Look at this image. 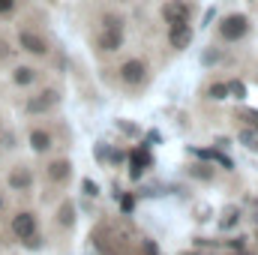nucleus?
Returning <instances> with one entry per match:
<instances>
[{
    "label": "nucleus",
    "mask_w": 258,
    "mask_h": 255,
    "mask_svg": "<svg viewBox=\"0 0 258 255\" xmlns=\"http://www.w3.org/2000/svg\"><path fill=\"white\" fill-rule=\"evenodd\" d=\"M15 48L21 51V54H27V57H33V60H45L48 54H51V42H48V36L42 33V30H36V27H21L18 24V30H15Z\"/></svg>",
    "instance_id": "obj_1"
},
{
    "label": "nucleus",
    "mask_w": 258,
    "mask_h": 255,
    "mask_svg": "<svg viewBox=\"0 0 258 255\" xmlns=\"http://www.w3.org/2000/svg\"><path fill=\"white\" fill-rule=\"evenodd\" d=\"M96 51L102 54H114L123 48V21L114 18V15H102V24L96 30Z\"/></svg>",
    "instance_id": "obj_2"
},
{
    "label": "nucleus",
    "mask_w": 258,
    "mask_h": 255,
    "mask_svg": "<svg viewBox=\"0 0 258 255\" xmlns=\"http://www.w3.org/2000/svg\"><path fill=\"white\" fill-rule=\"evenodd\" d=\"M57 105H60V90H57V87H42V90H36L33 96L24 99V114L42 117V114L54 111Z\"/></svg>",
    "instance_id": "obj_3"
},
{
    "label": "nucleus",
    "mask_w": 258,
    "mask_h": 255,
    "mask_svg": "<svg viewBox=\"0 0 258 255\" xmlns=\"http://www.w3.org/2000/svg\"><path fill=\"white\" fill-rule=\"evenodd\" d=\"M9 231H12V237L21 240V243L30 240V237H36V234H39V216H36V210H18V213H12Z\"/></svg>",
    "instance_id": "obj_4"
},
{
    "label": "nucleus",
    "mask_w": 258,
    "mask_h": 255,
    "mask_svg": "<svg viewBox=\"0 0 258 255\" xmlns=\"http://www.w3.org/2000/svg\"><path fill=\"white\" fill-rule=\"evenodd\" d=\"M117 81L123 87H141L147 81V63L141 57H129L117 66Z\"/></svg>",
    "instance_id": "obj_5"
},
{
    "label": "nucleus",
    "mask_w": 258,
    "mask_h": 255,
    "mask_svg": "<svg viewBox=\"0 0 258 255\" xmlns=\"http://www.w3.org/2000/svg\"><path fill=\"white\" fill-rule=\"evenodd\" d=\"M39 78H42V72H39V66H33V63H12V69H9V81H12V87H18V90L36 87Z\"/></svg>",
    "instance_id": "obj_6"
},
{
    "label": "nucleus",
    "mask_w": 258,
    "mask_h": 255,
    "mask_svg": "<svg viewBox=\"0 0 258 255\" xmlns=\"http://www.w3.org/2000/svg\"><path fill=\"white\" fill-rule=\"evenodd\" d=\"M27 144H30V150L33 153H39V156H45V153H51L54 150V132L48 126H42V123H33V126H27Z\"/></svg>",
    "instance_id": "obj_7"
},
{
    "label": "nucleus",
    "mask_w": 258,
    "mask_h": 255,
    "mask_svg": "<svg viewBox=\"0 0 258 255\" xmlns=\"http://www.w3.org/2000/svg\"><path fill=\"white\" fill-rule=\"evenodd\" d=\"M33 183H36L33 168H30V165H24V162L12 165V168L6 171V186H9L12 192H30V189H33Z\"/></svg>",
    "instance_id": "obj_8"
},
{
    "label": "nucleus",
    "mask_w": 258,
    "mask_h": 255,
    "mask_svg": "<svg viewBox=\"0 0 258 255\" xmlns=\"http://www.w3.org/2000/svg\"><path fill=\"white\" fill-rule=\"evenodd\" d=\"M246 30H249V18H246V15H228V18H222V24H219V36H222L225 42L243 39Z\"/></svg>",
    "instance_id": "obj_9"
},
{
    "label": "nucleus",
    "mask_w": 258,
    "mask_h": 255,
    "mask_svg": "<svg viewBox=\"0 0 258 255\" xmlns=\"http://www.w3.org/2000/svg\"><path fill=\"white\" fill-rule=\"evenodd\" d=\"M69 177H72V162L66 156H57V159L45 162V180L51 186H63V183H69Z\"/></svg>",
    "instance_id": "obj_10"
},
{
    "label": "nucleus",
    "mask_w": 258,
    "mask_h": 255,
    "mask_svg": "<svg viewBox=\"0 0 258 255\" xmlns=\"http://www.w3.org/2000/svg\"><path fill=\"white\" fill-rule=\"evenodd\" d=\"M168 42H171V48H177V51L189 48V42H192V27H189V21L168 24Z\"/></svg>",
    "instance_id": "obj_11"
},
{
    "label": "nucleus",
    "mask_w": 258,
    "mask_h": 255,
    "mask_svg": "<svg viewBox=\"0 0 258 255\" xmlns=\"http://www.w3.org/2000/svg\"><path fill=\"white\" fill-rule=\"evenodd\" d=\"M189 12H192V6H189L186 0H168V3L162 6V18H165V24L189 21Z\"/></svg>",
    "instance_id": "obj_12"
},
{
    "label": "nucleus",
    "mask_w": 258,
    "mask_h": 255,
    "mask_svg": "<svg viewBox=\"0 0 258 255\" xmlns=\"http://www.w3.org/2000/svg\"><path fill=\"white\" fill-rule=\"evenodd\" d=\"M150 165V156H147V144L144 147H138V150H132V162H129V177L132 180H138L141 174H144V168Z\"/></svg>",
    "instance_id": "obj_13"
},
{
    "label": "nucleus",
    "mask_w": 258,
    "mask_h": 255,
    "mask_svg": "<svg viewBox=\"0 0 258 255\" xmlns=\"http://www.w3.org/2000/svg\"><path fill=\"white\" fill-rule=\"evenodd\" d=\"M21 9V0H0V24L3 21H12Z\"/></svg>",
    "instance_id": "obj_14"
},
{
    "label": "nucleus",
    "mask_w": 258,
    "mask_h": 255,
    "mask_svg": "<svg viewBox=\"0 0 258 255\" xmlns=\"http://www.w3.org/2000/svg\"><path fill=\"white\" fill-rule=\"evenodd\" d=\"M15 42H9L3 33H0V66H6V63H12V57H15Z\"/></svg>",
    "instance_id": "obj_15"
},
{
    "label": "nucleus",
    "mask_w": 258,
    "mask_h": 255,
    "mask_svg": "<svg viewBox=\"0 0 258 255\" xmlns=\"http://www.w3.org/2000/svg\"><path fill=\"white\" fill-rule=\"evenodd\" d=\"M57 222H60L63 228H72V225H75V207H72L69 201L60 204V210H57Z\"/></svg>",
    "instance_id": "obj_16"
},
{
    "label": "nucleus",
    "mask_w": 258,
    "mask_h": 255,
    "mask_svg": "<svg viewBox=\"0 0 258 255\" xmlns=\"http://www.w3.org/2000/svg\"><path fill=\"white\" fill-rule=\"evenodd\" d=\"M207 96H210V99H216V102H219V99H228V84L213 81V84L207 87Z\"/></svg>",
    "instance_id": "obj_17"
},
{
    "label": "nucleus",
    "mask_w": 258,
    "mask_h": 255,
    "mask_svg": "<svg viewBox=\"0 0 258 255\" xmlns=\"http://www.w3.org/2000/svg\"><path fill=\"white\" fill-rule=\"evenodd\" d=\"M237 138H240L249 150H255V153H258V132H252V129H240V135H237Z\"/></svg>",
    "instance_id": "obj_18"
},
{
    "label": "nucleus",
    "mask_w": 258,
    "mask_h": 255,
    "mask_svg": "<svg viewBox=\"0 0 258 255\" xmlns=\"http://www.w3.org/2000/svg\"><path fill=\"white\" fill-rule=\"evenodd\" d=\"M228 96L243 99V96H246V84H243V81H228Z\"/></svg>",
    "instance_id": "obj_19"
},
{
    "label": "nucleus",
    "mask_w": 258,
    "mask_h": 255,
    "mask_svg": "<svg viewBox=\"0 0 258 255\" xmlns=\"http://www.w3.org/2000/svg\"><path fill=\"white\" fill-rule=\"evenodd\" d=\"M219 57H222V54H219V51H216V48H207V51H204V54H201V63H204V66H210V63H216V60H219Z\"/></svg>",
    "instance_id": "obj_20"
},
{
    "label": "nucleus",
    "mask_w": 258,
    "mask_h": 255,
    "mask_svg": "<svg viewBox=\"0 0 258 255\" xmlns=\"http://www.w3.org/2000/svg\"><path fill=\"white\" fill-rule=\"evenodd\" d=\"M0 141H3V147H6V150H12V147H15V135H12V132H3V135H0Z\"/></svg>",
    "instance_id": "obj_21"
},
{
    "label": "nucleus",
    "mask_w": 258,
    "mask_h": 255,
    "mask_svg": "<svg viewBox=\"0 0 258 255\" xmlns=\"http://www.w3.org/2000/svg\"><path fill=\"white\" fill-rule=\"evenodd\" d=\"M228 246L234 252H240V249H246V237H234V240H228Z\"/></svg>",
    "instance_id": "obj_22"
},
{
    "label": "nucleus",
    "mask_w": 258,
    "mask_h": 255,
    "mask_svg": "<svg viewBox=\"0 0 258 255\" xmlns=\"http://www.w3.org/2000/svg\"><path fill=\"white\" fill-rule=\"evenodd\" d=\"M192 174L195 177H201V180H210V177H213V171H204V165H195Z\"/></svg>",
    "instance_id": "obj_23"
},
{
    "label": "nucleus",
    "mask_w": 258,
    "mask_h": 255,
    "mask_svg": "<svg viewBox=\"0 0 258 255\" xmlns=\"http://www.w3.org/2000/svg\"><path fill=\"white\" fill-rule=\"evenodd\" d=\"M84 195H93V198H96V195H99V186H96L93 180H84Z\"/></svg>",
    "instance_id": "obj_24"
},
{
    "label": "nucleus",
    "mask_w": 258,
    "mask_h": 255,
    "mask_svg": "<svg viewBox=\"0 0 258 255\" xmlns=\"http://www.w3.org/2000/svg\"><path fill=\"white\" fill-rule=\"evenodd\" d=\"M240 117H243V120H249V123L258 129V111H240Z\"/></svg>",
    "instance_id": "obj_25"
},
{
    "label": "nucleus",
    "mask_w": 258,
    "mask_h": 255,
    "mask_svg": "<svg viewBox=\"0 0 258 255\" xmlns=\"http://www.w3.org/2000/svg\"><path fill=\"white\" fill-rule=\"evenodd\" d=\"M120 204H123V213L132 210V198H129V195H123V201H120Z\"/></svg>",
    "instance_id": "obj_26"
},
{
    "label": "nucleus",
    "mask_w": 258,
    "mask_h": 255,
    "mask_svg": "<svg viewBox=\"0 0 258 255\" xmlns=\"http://www.w3.org/2000/svg\"><path fill=\"white\" fill-rule=\"evenodd\" d=\"M6 210V195H3V189H0V213Z\"/></svg>",
    "instance_id": "obj_27"
},
{
    "label": "nucleus",
    "mask_w": 258,
    "mask_h": 255,
    "mask_svg": "<svg viewBox=\"0 0 258 255\" xmlns=\"http://www.w3.org/2000/svg\"><path fill=\"white\" fill-rule=\"evenodd\" d=\"M234 255H255V252H249V249H240V252H234Z\"/></svg>",
    "instance_id": "obj_28"
},
{
    "label": "nucleus",
    "mask_w": 258,
    "mask_h": 255,
    "mask_svg": "<svg viewBox=\"0 0 258 255\" xmlns=\"http://www.w3.org/2000/svg\"><path fill=\"white\" fill-rule=\"evenodd\" d=\"M120 3H126V0H120Z\"/></svg>",
    "instance_id": "obj_29"
}]
</instances>
